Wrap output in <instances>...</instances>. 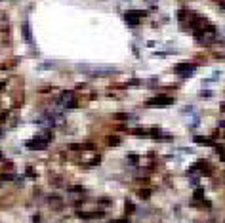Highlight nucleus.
Here are the masks:
<instances>
[{"instance_id":"obj_8","label":"nucleus","mask_w":225,"mask_h":223,"mask_svg":"<svg viewBox=\"0 0 225 223\" xmlns=\"http://www.w3.org/2000/svg\"><path fill=\"white\" fill-rule=\"evenodd\" d=\"M109 143H111V145H116V143H118V137H109Z\"/></svg>"},{"instance_id":"obj_4","label":"nucleus","mask_w":225,"mask_h":223,"mask_svg":"<svg viewBox=\"0 0 225 223\" xmlns=\"http://www.w3.org/2000/svg\"><path fill=\"white\" fill-rule=\"evenodd\" d=\"M143 13H137V12H130V13H126V21L130 23V25H136L137 21H139V17H141Z\"/></svg>"},{"instance_id":"obj_7","label":"nucleus","mask_w":225,"mask_h":223,"mask_svg":"<svg viewBox=\"0 0 225 223\" xmlns=\"http://www.w3.org/2000/svg\"><path fill=\"white\" fill-rule=\"evenodd\" d=\"M217 151H219V158H221V160H225V149L217 147Z\"/></svg>"},{"instance_id":"obj_3","label":"nucleus","mask_w":225,"mask_h":223,"mask_svg":"<svg viewBox=\"0 0 225 223\" xmlns=\"http://www.w3.org/2000/svg\"><path fill=\"white\" fill-rule=\"evenodd\" d=\"M193 71H195V65H189V63L176 65V72H181V74H191Z\"/></svg>"},{"instance_id":"obj_6","label":"nucleus","mask_w":225,"mask_h":223,"mask_svg":"<svg viewBox=\"0 0 225 223\" xmlns=\"http://www.w3.org/2000/svg\"><path fill=\"white\" fill-rule=\"evenodd\" d=\"M195 141H196V143H202V145H210V143H212L208 137H201V135H196V137H195Z\"/></svg>"},{"instance_id":"obj_5","label":"nucleus","mask_w":225,"mask_h":223,"mask_svg":"<svg viewBox=\"0 0 225 223\" xmlns=\"http://www.w3.org/2000/svg\"><path fill=\"white\" fill-rule=\"evenodd\" d=\"M29 147L31 149H42L44 147V139H33V141H29Z\"/></svg>"},{"instance_id":"obj_9","label":"nucleus","mask_w":225,"mask_h":223,"mask_svg":"<svg viewBox=\"0 0 225 223\" xmlns=\"http://www.w3.org/2000/svg\"><path fill=\"white\" fill-rule=\"evenodd\" d=\"M195 198H202V191H201V189H196V193H195Z\"/></svg>"},{"instance_id":"obj_1","label":"nucleus","mask_w":225,"mask_h":223,"mask_svg":"<svg viewBox=\"0 0 225 223\" xmlns=\"http://www.w3.org/2000/svg\"><path fill=\"white\" fill-rule=\"evenodd\" d=\"M172 101L174 99L168 97V95H158V97H153L147 105L149 107H168V105H172Z\"/></svg>"},{"instance_id":"obj_2","label":"nucleus","mask_w":225,"mask_h":223,"mask_svg":"<svg viewBox=\"0 0 225 223\" xmlns=\"http://www.w3.org/2000/svg\"><path fill=\"white\" fill-rule=\"evenodd\" d=\"M78 69H82V71H90L92 74H109V72H113L111 67H84V65H80Z\"/></svg>"}]
</instances>
